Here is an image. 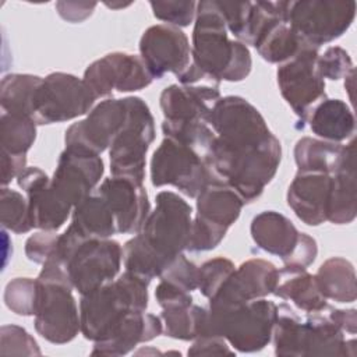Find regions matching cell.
I'll return each mask as SVG.
<instances>
[{"mask_svg":"<svg viewBox=\"0 0 357 357\" xmlns=\"http://www.w3.org/2000/svg\"><path fill=\"white\" fill-rule=\"evenodd\" d=\"M216 135L208 165L213 176L229 184L244 204L258 199L275 177L282 145L264 116L236 95L216 100L206 117Z\"/></svg>","mask_w":357,"mask_h":357,"instance_id":"obj_1","label":"cell"},{"mask_svg":"<svg viewBox=\"0 0 357 357\" xmlns=\"http://www.w3.org/2000/svg\"><path fill=\"white\" fill-rule=\"evenodd\" d=\"M191 66L205 84L211 85H219L220 81L238 82L251 73V53L244 43L229 39L225 20L215 0H202L197 4Z\"/></svg>","mask_w":357,"mask_h":357,"instance_id":"obj_2","label":"cell"},{"mask_svg":"<svg viewBox=\"0 0 357 357\" xmlns=\"http://www.w3.org/2000/svg\"><path fill=\"white\" fill-rule=\"evenodd\" d=\"M343 333L325 311L305 312L301 317L287 304H280L278 305L272 340L275 354L280 357H356V340H346Z\"/></svg>","mask_w":357,"mask_h":357,"instance_id":"obj_3","label":"cell"},{"mask_svg":"<svg viewBox=\"0 0 357 357\" xmlns=\"http://www.w3.org/2000/svg\"><path fill=\"white\" fill-rule=\"evenodd\" d=\"M56 258L66 268L73 287L81 294H88L117 276L123 247L112 238H85L68 226L59 234Z\"/></svg>","mask_w":357,"mask_h":357,"instance_id":"obj_4","label":"cell"},{"mask_svg":"<svg viewBox=\"0 0 357 357\" xmlns=\"http://www.w3.org/2000/svg\"><path fill=\"white\" fill-rule=\"evenodd\" d=\"M148 284L145 279L126 271L119 279L81 296L79 321L84 337L93 343L103 340L128 312L145 311Z\"/></svg>","mask_w":357,"mask_h":357,"instance_id":"obj_5","label":"cell"},{"mask_svg":"<svg viewBox=\"0 0 357 357\" xmlns=\"http://www.w3.org/2000/svg\"><path fill=\"white\" fill-rule=\"evenodd\" d=\"M73 283L63 264L47 259L36 278L35 329L53 344H66L81 332Z\"/></svg>","mask_w":357,"mask_h":357,"instance_id":"obj_6","label":"cell"},{"mask_svg":"<svg viewBox=\"0 0 357 357\" xmlns=\"http://www.w3.org/2000/svg\"><path fill=\"white\" fill-rule=\"evenodd\" d=\"M276 318L278 305L266 298L231 307H208L202 336H220L233 350L255 353L272 340Z\"/></svg>","mask_w":357,"mask_h":357,"instance_id":"obj_7","label":"cell"},{"mask_svg":"<svg viewBox=\"0 0 357 357\" xmlns=\"http://www.w3.org/2000/svg\"><path fill=\"white\" fill-rule=\"evenodd\" d=\"M155 201V209L148 215L135 238L165 271L187 247L192 209L185 199L173 191H160Z\"/></svg>","mask_w":357,"mask_h":357,"instance_id":"obj_8","label":"cell"},{"mask_svg":"<svg viewBox=\"0 0 357 357\" xmlns=\"http://www.w3.org/2000/svg\"><path fill=\"white\" fill-rule=\"evenodd\" d=\"M149 173L153 187L173 185L190 198H195L209 181L218 180L205 155L170 137H165L155 149Z\"/></svg>","mask_w":357,"mask_h":357,"instance_id":"obj_9","label":"cell"},{"mask_svg":"<svg viewBox=\"0 0 357 357\" xmlns=\"http://www.w3.org/2000/svg\"><path fill=\"white\" fill-rule=\"evenodd\" d=\"M127 119L109 148L112 176L128 177L138 183L145 178V156L155 139V120L139 96L124 98Z\"/></svg>","mask_w":357,"mask_h":357,"instance_id":"obj_10","label":"cell"},{"mask_svg":"<svg viewBox=\"0 0 357 357\" xmlns=\"http://www.w3.org/2000/svg\"><path fill=\"white\" fill-rule=\"evenodd\" d=\"M354 0L287 1L286 21L308 45L318 47L340 38L356 17Z\"/></svg>","mask_w":357,"mask_h":357,"instance_id":"obj_11","label":"cell"},{"mask_svg":"<svg viewBox=\"0 0 357 357\" xmlns=\"http://www.w3.org/2000/svg\"><path fill=\"white\" fill-rule=\"evenodd\" d=\"M95 100L84 79L67 73H50L35 91L31 119L36 124L68 121L89 113Z\"/></svg>","mask_w":357,"mask_h":357,"instance_id":"obj_12","label":"cell"},{"mask_svg":"<svg viewBox=\"0 0 357 357\" xmlns=\"http://www.w3.org/2000/svg\"><path fill=\"white\" fill-rule=\"evenodd\" d=\"M318 47L308 46L289 61L279 64L276 71L282 98L297 114L301 126L311 110L326 98L325 79L319 74Z\"/></svg>","mask_w":357,"mask_h":357,"instance_id":"obj_13","label":"cell"},{"mask_svg":"<svg viewBox=\"0 0 357 357\" xmlns=\"http://www.w3.org/2000/svg\"><path fill=\"white\" fill-rule=\"evenodd\" d=\"M82 79L95 99H99L109 98L113 91H141L152 84L153 77L139 56L113 52L91 63Z\"/></svg>","mask_w":357,"mask_h":357,"instance_id":"obj_14","label":"cell"},{"mask_svg":"<svg viewBox=\"0 0 357 357\" xmlns=\"http://www.w3.org/2000/svg\"><path fill=\"white\" fill-rule=\"evenodd\" d=\"M127 119V106L123 99L107 98L98 103L84 120L66 130V148L100 155L110 148Z\"/></svg>","mask_w":357,"mask_h":357,"instance_id":"obj_15","label":"cell"},{"mask_svg":"<svg viewBox=\"0 0 357 357\" xmlns=\"http://www.w3.org/2000/svg\"><path fill=\"white\" fill-rule=\"evenodd\" d=\"M139 57L153 78L159 79L167 73L178 77L191 64V45L181 28L156 24L144 31Z\"/></svg>","mask_w":357,"mask_h":357,"instance_id":"obj_16","label":"cell"},{"mask_svg":"<svg viewBox=\"0 0 357 357\" xmlns=\"http://www.w3.org/2000/svg\"><path fill=\"white\" fill-rule=\"evenodd\" d=\"M103 172L100 155L66 148L59 156L50 185L59 197L75 206L95 191Z\"/></svg>","mask_w":357,"mask_h":357,"instance_id":"obj_17","label":"cell"},{"mask_svg":"<svg viewBox=\"0 0 357 357\" xmlns=\"http://www.w3.org/2000/svg\"><path fill=\"white\" fill-rule=\"evenodd\" d=\"M279 282V269L266 259L251 258L243 262L222 284L209 307H231L273 293Z\"/></svg>","mask_w":357,"mask_h":357,"instance_id":"obj_18","label":"cell"},{"mask_svg":"<svg viewBox=\"0 0 357 357\" xmlns=\"http://www.w3.org/2000/svg\"><path fill=\"white\" fill-rule=\"evenodd\" d=\"M98 192L105 198L114 216L117 233L137 234L141 231L151 213V204L142 183L112 176L102 181Z\"/></svg>","mask_w":357,"mask_h":357,"instance_id":"obj_19","label":"cell"},{"mask_svg":"<svg viewBox=\"0 0 357 357\" xmlns=\"http://www.w3.org/2000/svg\"><path fill=\"white\" fill-rule=\"evenodd\" d=\"M17 183L26 194L32 227L57 231L73 213L74 206L54 192L50 178L42 169L26 166L17 177Z\"/></svg>","mask_w":357,"mask_h":357,"instance_id":"obj_20","label":"cell"},{"mask_svg":"<svg viewBox=\"0 0 357 357\" xmlns=\"http://www.w3.org/2000/svg\"><path fill=\"white\" fill-rule=\"evenodd\" d=\"M219 99V85L173 84L162 91L159 105L165 120L206 123L212 106Z\"/></svg>","mask_w":357,"mask_h":357,"instance_id":"obj_21","label":"cell"},{"mask_svg":"<svg viewBox=\"0 0 357 357\" xmlns=\"http://www.w3.org/2000/svg\"><path fill=\"white\" fill-rule=\"evenodd\" d=\"M331 190V174L297 172L287 188V205L308 226L326 222V206Z\"/></svg>","mask_w":357,"mask_h":357,"instance_id":"obj_22","label":"cell"},{"mask_svg":"<svg viewBox=\"0 0 357 357\" xmlns=\"http://www.w3.org/2000/svg\"><path fill=\"white\" fill-rule=\"evenodd\" d=\"M163 332L159 317L145 311L128 312L113 331L99 342L93 343L92 356H124L138 343L151 342Z\"/></svg>","mask_w":357,"mask_h":357,"instance_id":"obj_23","label":"cell"},{"mask_svg":"<svg viewBox=\"0 0 357 357\" xmlns=\"http://www.w3.org/2000/svg\"><path fill=\"white\" fill-rule=\"evenodd\" d=\"M250 233L258 248L280 257L283 264L293 255L303 234L289 218L276 211H264L255 215Z\"/></svg>","mask_w":357,"mask_h":357,"instance_id":"obj_24","label":"cell"},{"mask_svg":"<svg viewBox=\"0 0 357 357\" xmlns=\"http://www.w3.org/2000/svg\"><path fill=\"white\" fill-rule=\"evenodd\" d=\"M357 215L356 144H347L342 166L331 174V190L326 206V220L333 225H347Z\"/></svg>","mask_w":357,"mask_h":357,"instance_id":"obj_25","label":"cell"},{"mask_svg":"<svg viewBox=\"0 0 357 357\" xmlns=\"http://www.w3.org/2000/svg\"><path fill=\"white\" fill-rule=\"evenodd\" d=\"M195 198L197 216L227 230L238 219L244 206L237 191L220 180L209 181Z\"/></svg>","mask_w":357,"mask_h":357,"instance_id":"obj_26","label":"cell"},{"mask_svg":"<svg viewBox=\"0 0 357 357\" xmlns=\"http://www.w3.org/2000/svg\"><path fill=\"white\" fill-rule=\"evenodd\" d=\"M273 294L291 301L304 312H322L329 305L318 289L315 276L305 268L284 266L279 271V282Z\"/></svg>","mask_w":357,"mask_h":357,"instance_id":"obj_27","label":"cell"},{"mask_svg":"<svg viewBox=\"0 0 357 357\" xmlns=\"http://www.w3.org/2000/svg\"><path fill=\"white\" fill-rule=\"evenodd\" d=\"M307 123L317 137L337 144L349 139L356 128L353 110L342 99L325 98L311 110Z\"/></svg>","mask_w":357,"mask_h":357,"instance_id":"obj_28","label":"cell"},{"mask_svg":"<svg viewBox=\"0 0 357 357\" xmlns=\"http://www.w3.org/2000/svg\"><path fill=\"white\" fill-rule=\"evenodd\" d=\"M70 226L85 238H110L117 233L114 216L98 190L74 206Z\"/></svg>","mask_w":357,"mask_h":357,"instance_id":"obj_29","label":"cell"},{"mask_svg":"<svg viewBox=\"0 0 357 357\" xmlns=\"http://www.w3.org/2000/svg\"><path fill=\"white\" fill-rule=\"evenodd\" d=\"M347 145L321 138L303 137L294 145V162L298 172L333 174L343 163Z\"/></svg>","mask_w":357,"mask_h":357,"instance_id":"obj_30","label":"cell"},{"mask_svg":"<svg viewBox=\"0 0 357 357\" xmlns=\"http://www.w3.org/2000/svg\"><path fill=\"white\" fill-rule=\"evenodd\" d=\"M252 46L268 63L283 64L311 45L305 43L284 20H275L261 32Z\"/></svg>","mask_w":357,"mask_h":357,"instance_id":"obj_31","label":"cell"},{"mask_svg":"<svg viewBox=\"0 0 357 357\" xmlns=\"http://www.w3.org/2000/svg\"><path fill=\"white\" fill-rule=\"evenodd\" d=\"M318 289L326 300L353 303L357 297L356 271L353 264L342 257H332L314 275Z\"/></svg>","mask_w":357,"mask_h":357,"instance_id":"obj_32","label":"cell"},{"mask_svg":"<svg viewBox=\"0 0 357 357\" xmlns=\"http://www.w3.org/2000/svg\"><path fill=\"white\" fill-rule=\"evenodd\" d=\"M42 77L7 74L0 82V105L6 113L31 117L33 95Z\"/></svg>","mask_w":357,"mask_h":357,"instance_id":"obj_33","label":"cell"},{"mask_svg":"<svg viewBox=\"0 0 357 357\" xmlns=\"http://www.w3.org/2000/svg\"><path fill=\"white\" fill-rule=\"evenodd\" d=\"M208 308L191 304L188 307L163 310V332L166 336L177 340H194L204 335Z\"/></svg>","mask_w":357,"mask_h":357,"instance_id":"obj_34","label":"cell"},{"mask_svg":"<svg viewBox=\"0 0 357 357\" xmlns=\"http://www.w3.org/2000/svg\"><path fill=\"white\" fill-rule=\"evenodd\" d=\"M36 126L31 117L4 112L0 117L1 151L11 155H26L36 139Z\"/></svg>","mask_w":357,"mask_h":357,"instance_id":"obj_35","label":"cell"},{"mask_svg":"<svg viewBox=\"0 0 357 357\" xmlns=\"http://www.w3.org/2000/svg\"><path fill=\"white\" fill-rule=\"evenodd\" d=\"M162 131L165 137L174 138L195 148L206 159L216 138L213 130L205 121H170L163 119Z\"/></svg>","mask_w":357,"mask_h":357,"instance_id":"obj_36","label":"cell"},{"mask_svg":"<svg viewBox=\"0 0 357 357\" xmlns=\"http://www.w3.org/2000/svg\"><path fill=\"white\" fill-rule=\"evenodd\" d=\"M0 223L4 230L17 234L28 233L32 227L28 199L18 191L1 187L0 192Z\"/></svg>","mask_w":357,"mask_h":357,"instance_id":"obj_37","label":"cell"},{"mask_svg":"<svg viewBox=\"0 0 357 357\" xmlns=\"http://www.w3.org/2000/svg\"><path fill=\"white\" fill-rule=\"evenodd\" d=\"M4 303L21 317H33L36 311V279L15 278L6 284Z\"/></svg>","mask_w":357,"mask_h":357,"instance_id":"obj_38","label":"cell"},{"mask_svg":"<svg viewBox=\"0 0 357 357\" xmlns=\"http://www.w3.org/2000/svg\"><path fill=\"white\" fill-rule=\"evenodd\" d=\"M234 264L225 257L208 259L198 266V286L197 289L206 298H211L222 287V284L234 272Z\"/></svg>","mask_w":357,"mask_h":357,"instance_id":"obj_39","label":"cell"},{"mask_svg":"<svg viewBox=\"0 0 357 357\" xmlns=\"http://www.w3.org/2000/svg\"><path fill=\"white\" fill-rule=\"evenodd\" d=\"M1 356H40L36 340L18 325H3L0 329Z\"/></svg>","mask_w":357,"mask_h":357,"instance_id":"obj_40","label":"cell"},{"mask_svg":"<svg viewBox=\"0 0 357 357\" xmlns=\"http://www.w3.org/2000/svg\"><path fill=\"white\" fill-rule=\"evenodd\" d=\"M226 233H227V229L213 225L195 215L191 223L190 237H188L185 250L190 252L211 251L220 244Z\"/></svg>","mask_w":357,"mask_h":357,"instance_id":"obj_41","label":"cell"},{"mask_svg":"<svg viewBox=\"0 0 357 357\" xmlns=\"http://www.w3.org/2000/svg\"><path fill=\"white\" fill-rule=\"evenodd\" d=\"M197 4L195 1H184V0H167V1H149L153 15L174 26H188L197 14Z\"/></svg>","mask_w":357,"mask_h":357,"instance_id":"obj_42","label":"cell"},{"mask_svg":"<svg viewBox=\"0 0 357 357\" xmlns=\"http://www.w3.org/2000/svg\"><path fill=\"white\" fill-rule=\"evenodd\" d=\"M216 6L225 20L227 31H230L236 40L244 43L252 1H216Z\"/></svg>","mask_w":357,"mask_h":357,"instance_id":"obj_43","label":"cell"},{"mask_svg":"<svg viewBox=\"0 0 357 357\" xmlns=\"http://www.w3.org/2000/svg\"><path fill=\"white\" fill-rule=\"evenodd\" d=\"M317 66L322 78H328L331 81L346 78L354 70L351 57L339 46H331L322 54H319L317 59Z\"/></svg>","mask_w":357,"mask_h":357,"instance_id":"obj_44","label":"cell"},{"mask_svg":"<svg viewBox=\"0 0 357 357\" xmlns=\"http://www.w3.org/2000/svg\"><path fill=\"white\" fill-rule=\"evenodd\" d=\"M159 279L191 293L198 286V266L180 254L165 268Z\"/></svg>","mask_w":357,"mask_h":357,"instance_id":"obj_45","label":"cell"},{"mask_svg":"<svg viewBox=\"0 0 357 357\" xmlns=\"http://www.w3.org/2000/svg\"><path fill=\"white\" fill-rule=\"evenodd\" d=\"M59 234L52 230H40L25 241V255L29 261L43 265L54 255Z\"/></svg>","mask_w":357,"mask_h":357,"instance_id":"obj_46","label":"cell"},{"mask_svg":"<svg viewBox=\"0 0 357 357\" xmlns=\"http://www.w3.org/2000/svg\"><path fill=\"white\" fill-rule=\"evenodd\" d=\"M155 298L162 310L188 307L192 304L190 291H185L169 282L160 280L155 289Z\"/></svg>","mask_w":357,"mask_h":357,"instance_id":"obj_47","label":"cell"},{"mask_svg":"<svg viewBox=\"0 0 357 357\" xmlns=\"http://www.w3.org/2000/svg\"><path fill=\"white\" fill-rule=\"evenodd\" d=\"M188 356H233L234 350L220 336H201L194 339L192 346L187 351Z\"/></svg>","mask_w":357,"mask_h":357,"instance_id":"obj_48","label":"cell"},{"mask_svg":"<svg viewBox=\"0 0 357 357\" xmlns=\"http://www.w3.org/2000/svg\"><path fill=\"white\" fill-rule=\"evenodd\" d=\"M317 254H318V245H317L315 238L308 236L307 233H303L296 251L289 258V261L283 265L290 266V268H305L307 269V266H310L315 261Z\"/></svg>","mask_w":357,"mask_h":357,"instance_id":"obj_49","label":"cell"},{"mask_svg":"<svg viewBox=\"0 0 357 357\" xmlns=\"http://www.w3.org/2000/svg\"><path fill=\"white\" fill-rule=\"evenodd\" d=\"M96 7L95 1H57L56 10L59 15L71 24H78L85 21L92 15Z\"/></svg>","mask_w":357,"mask_h":357,"instance_id":"obj_50","label":"cell"},{"mask_svg":"<svg viewBox=\"0 0 357 357\" xmlns=\"http://www.w3.org/2000/svg\"><path fill=\"white\" fill-rule=\"evenodd\" d=\"M26 167V155H11L1 151V185L6 187Z\"/></svg>","mask_w":357,"mask_h":357,"instance_id":"obj_51","label":"cell"},{"mask_svg":"<svg viewBox=\"0 0 357 357\" xmlns=\"http://www.w3.org/2000/svg\"><path fill=\"white\" fill-rule=\"evenodd\" d=\"M325 312L329 317V319L332 322H335L343 332H347L350 335H356V331H357V315H356V310L354 308L339 310V308H333V307L328 305Z\"/></svg>","mask_w":357,"mask_h":357,"instance_id":"obj_52","label":"cell"},{"mask_svg":"<svg viewBox=\"0 0 357 357\" xmlns=\"http://www.w3.org/2000/svg\"><path fill=\"white\" fill-rule=\"evenodd\" d=\"M105 4L110 8H124V7L130 6L131 3H105Z\"/></svg>","mask_w":357,"mask_h":357,"instance_id":"obj_53","label":"cell"}]
</instances>
